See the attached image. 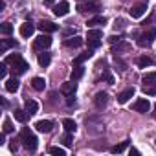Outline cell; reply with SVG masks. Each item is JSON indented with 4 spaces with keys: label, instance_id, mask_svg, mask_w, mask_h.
<instances>
[{
    "label": "cell",
    "instance_id": "obj_22",
    "mask_svg": "<svg viewBox=\"0 0 156 156\" xmlns=\"http://www.w3.org/2000/svg\"><path fill=\"white\" fill-rule=\"evenodd\" d=\"M141 81H143V87L156 83V72H149V73H145V75L141 77Z\"/></svg>",
    "mask_w": 156,
    "mask_h": 156
},
{
    "label": "cell",
    "instance_id": "obj_37",
    "mask_svg": "<svg viewBox=\"0 0 156 156\" xmlns=\"http://www.w3.org/2000/svg\"><path fill=\"white\" fill-rule=\"evenodd\" d=\"M17 59H20V55H19V53H15V55H8V57H6V62H11V64H13Z\"/></svg>",
    "mask_w": 156,
    "mask_h": 156
},
{
    "label": "cell",
    "instance_id": "obj_12",
    "mask_svg": "<svg viewBox=\"0 0 156 156\" xmlns=\"http://www.w3.org/2000/svg\"><path fill=\"white\" fill-rule=\"evenodd\" d=\"M33 31H35V26H33L31 22H24V24L20 26V35H22L24 39H30V37L33 35Z\"/></svg>",
    "mask_w": 156,
    "mask_h": 156
},
{
    "label": "cell",
    "instance_id": "obj_30",
    "mask_svg": "<svg viewBox=\"0 0 156 156\" xmlns=\"http://www.w3.org/2000/svg\"><path fill=\"white\" fill-rule=\"evenodd\" d=\"M61 143H62V145H66V147H70V145L73 143L72 132H66V134H62V136H61Z\"/></svg>",
    "mask_w": 156,
    "mask_h": 156
},
{
    "label": "cell",
    "instance_id": "obj_1",
    "mask_svg": "<svg viewBox=\"0 0 156 156\" xmlns=\"http://www.w3.org/2000/svg\"><path fill=\"white\" fill-rule=\"evenodd\" d=\"M19 141H22V145L28 149V151H35L37 149V136L28 129V127H24L22 130H20V134H19Z\"/></svg>",
    "mask_w": 156,
    "mask_h": 156
},
{
    "label": "cell",
    "instance_id": "obj_2",
    "mask_svg": "<svg viewBox=\"0 0 156 156\" xmlns=\"http://www.w3.org/2000/svg\"><path fill=\"white\" fill-rule=\"evenodd\" d=\"M156 39V28H149L147 31H143L140 37H138V46L141 48H149L152 44V41Z\"/></svg>",
    "mask_w": 156,
    "mask_h": 156
},
{
    "label": "cell",
    "instance_id": "obj_16",
    "mask_svg": "<svg viewBox=\"0 0 156 156\" xmlns=\"http://www.w3.org/2000/svg\"><path fill=\"white\" fill-rule=\"evenodd\" d=\"M75 88H77V85H75L73 81H70V83H64V85L61 87V92H62L64 96H70V94H75Z\"/></svg>",
    "mask_w": 156,
    "mask_h": 156
},
{
    "label": "cell",
    "instance_id": "obj_7",
    "mask_svg": "<svg viewBox=\"0 0 156 156\" xmlns=\"http://www.w3.org/2000/svg\"><path fill=\"white\" fill-rule=\"evenodd\" d=\"M145 11H147V4H145V2H140V4L132 6L129 13H130V17H132V19H140Z\"/></svg>",
    "mask_w": 156,
    "mask_h": 156
},
{
    "label": "cell",
    "instance_id": "obj_10",
    "mask_svg": "<svg viewBox=\"0 0 156 156\" xmlns=\"http://www.w3.org/2000/svg\"><path fill=\"white\" fill-rule=\"evenodd\" d=\"M107 101H108V96H107L105 92H98L96 98H94V103H96V107H98L99 110L107 107Z\"/></svg>",
    "mask_w": 156,
    "mask_h": 156
},
{
    "label": "cell",
    "instance_id": "obj_14",
    "mask_svg": "<svg viewBox=\"0 0 156 156\" xmlns=\"http://www.w3.org/2000/svg\"><path fill=\"white\" fill-rule=\"evenodd\" d=\"M103 24H107V19L101 17V15H96V17H92V19L87 22L88 28H96V26H103Z\"/></svg>",
    "mask_w": 156,
    "mask_h": 156
},
{
    "label": "cell",
    "instance_id": "obj_4",
    "mask_svg": "<svg viewBox=\"0 0 156 156\" xmlns=\"http://www.w3.org/2000/svg\"><path fill=\"white\" fill-rule=\"evenodd\" d=\"M50 44H51V37H50L48 33H42V35H39V37L35 39L33 48H35V50H46V48H50Z\"/></svg>",
    "mask_w": 156,
    "mask_h": 156
},
{
    "label": "cell",
    "instance_id": "obj_24",
    "mask_svg": "<svg viewBox=\"0 0 156 156\" xmlns=\"http://www.w3.org/2000/svg\"><path fill=\"white\" fill-rule=\"evenodd\" d=\"M94 53H92V50H88V51H85V53H81V55H77L75 59H73V64H83L87 59H90Z\"/></svg>",
    "mask_w": 156,
    "mask_h": 156
},
{
    "label": "cell",
    "instance_id": "obj_5",
    "mask_svg": "<svg viewBox=\"0 0 156 156\" xmlns=\"http://www.w3.org/2000/svg\"><path fill=\"white\" fill-rule=\"evenodd\" d=\"M132 108H134L136 112H141V114H147V112L151 110V103H149L147 99H143V98H140V99H136V101H134V105H132Z\"/></svg>",
    "mask_w": 156,
    "mask_h": 156
},
{
    "label": "cell",
    "instance_id": "obj_34",
    "mask_svg": "<svg viewBox=\"0 0 156 156\" xmlns=\"http://www.w3.org/2000/svg\"><path fill=\"white\" fill-rule=\"evenodd\" d=\"M87 42H88V48H90V50H96V48H99V46H101V41H92V39H87Z\"/></svg>",
    "mask_w": 156,
    "mask_h": 156
},
{
    "label": "cell",
    "instance_id": "obj_8",
    "mask_svg": "<svg viewBox=\"0 0 156 156\" xmlns=\"http://www.w3.org/2000/svg\"><path fill=\"white\" fill-rule=\"evenodd\" d=\"M37 28H39L42 33H53V31H57V30H59V26H57V24H53V22H50V20H42V22H39V24H37Z\"/></svg>",
    "mask_w": 156,
    "mask_h": 156
},
{
    "label": "cell",
    "instance_id": "obj_32",
    "mask_svg": "<svg viewBox=\"0 0 156 156\" xmlns=\"http://www.w3.org/2000/svg\"><path fill=\"white\" fill-rule=\"evenodd\" d=\"M48 152H50V154H55V156H64V154H66V151L61 149V147H50Z\"/></svg>",
    "mask_w": 156,
    "mask_h": 156
},
{
    "label": "cell",
    "instance_id": "obj_3",
    "mask_svg": "<svg viewBox=\"0 0 156 156\" xmlns=\"http://www.w3.org/2000/svg\"><path fill=\"white\" fill-rule=\"evenodd\" d=\"M79 13H99L101 9V4L96 2V0H92V2H85V4H79Z\"/></svg>",
    "mask_w": 156,
    "mask_h": 156
},
{
    "label": "cell",
    "instance_id": "obj_26",
    "mask_svg": "<svg viewBox=\"0 0 156 156\" xmlns=\"http://www.w3.org/2000/svg\"><path fill=\"white\" fill-rule=\"evenodd\" d=\"M87 39H92V41H101V39H103V31H101V30H88Z\"/></svg>",
    "mask_w": 156,
    "mask_h": 156
},
{
    "label": "cell",
    "instance_id": "obj_19",
    "mask_svg": "<svg viewBox=\"0 0 156 156\" xmlns=\"http://www.w3.org/2000/svg\"><path fill=\"white\" fill-rule=\"evenodd\" d=\"M9 48H17V42L13 39H2V44H0V51L6 53Z\"/></svg>",
    "mask_w": 156,
    "mask_h": 156
},
{
    "label": "cell",
    "instance_id": "obj_28",
    "mask_svg": "<svg viewBox=\"0 0 156 156\" xmlns=\"http://www.w3.org/2000/svg\"><path fill=\"white\" fill-rule=\"evenodd\" d=\"M15 119H17V121H20V123H24V121L28 119V112H26V110L17 108V110H15Z\"/></svg>",
    "mask_w": 156,
    "mask_h": 156
},
{
    "label": "cell",
    "instance_id": "obj_39",
    "mask_svg": "<svg viewBox=\"0 0 156 156\" xmlns=\"http://www.w3.org/2000/svg\"><path fill=\"white\" fill-rule=\"evenodd\" d=\"M108 41H110V44H116V42H119V41H121V37H119V35H112Z\"/></svg>",
    "mask_w": 156,
    "mask_h": 156
},
{
    "label": "cell",
    "instance_id": "obj_36",
    "mask_svg": "<svg viewBox=\"0 0 156 156\" xmlns=\"http://www.w3.org/2000/svg\"><path fill=\"white\" fill-rule=\"evenodd\" d=\"M13 130V125H11V121L9 119H4V132L8 134V132H11Z\"/></svg>",
    "mask_w": 156,
    "mask_h": 156
},
{
    "label": "cell",
    "instance_id": "obj_13",
    "mask_svg": "<svg viewBox=\"0 0 156 156\" xmlns=\"http://www.w3.org/2000/svg\"><path fill=\"white\" fill-rule=\"evenodd\" d=\"M35 127H37L39 132H50V130L53 129V123H51L50 119H41V121L35 123Z\"/></svg>",
    "mask_w": 156,
    "mask_h": 156
},
{
    "label": "cell",
    "instance_id": "obj_31",
    "mask_svg": "<svg viewBox=\"0 0 156 156\" xmlns=\"http://www.w3.org/2000/svg\"><path fill=\"white\" fill-rule=\"evenodd\" d=\"M0 31H2L4 35H11V33H13V26H11L9 22H4L2 26H0Z\"/></svg>",
    "mask_w": 156,
    "mask_h": 156
},
{
    "label": "cell",
    "instance_id": "obj_18",
    "mask_svg": "<svg viewBox=\"0 0 156 156\" xmlns=\"http://www.w3.org/2000/svg\"><path fill=\"white\" fill-rule=\"evenodd\" d=\"M62 127H64L66 132H75L77 130V123L73 119H70V118H64L62 119Z\"/></svg>",
    "mask_w": 156,
    "mask_h": 156
},
{
    "label": "cell",
    "instance_id": "obj_35",
    "mask_svg": "<svg viewBox=\"0 0 156 156\" xmlns=\"http://www.w3.org/2000/svg\"><path fill=\"white\" fill-rule=\"evenodd\" d=\"M6 64H8L6 61L0 64V77H2V79H6V73H8V66H6Z\"/></svg>",
    "mask_w": 156,
    "mask_h": 156
},
{
    "label": "cell",
    "instance_id": "obj_41",
    "mask_svg": "<svg viewBox=\"0 0 156 156\" xmlns=\"http://www.w3.org/2000/svg\"><path fill=\"white\" fill-rule=\"evenodd\" d=\"M129 154H130V156H138V154H140V151H138V149H130V151H129Z\"/></svg>",
    "mask_w": 156,
    "mask_h": 156
},
{
    "label": "cell",
    "instance_id": "obj_11",
    "mask_svg": "<svg viewBox=\"0 0 156 156\" xmlns=\"http://www.w3.org/2000/svg\"><path fill=\"white\" fill-rule=\"evenodd\" d=\"M83 75H85V66L73 64V70H72V73H70V79H72V81H77V79H81Z\"/></svg>",
    "mask_w": 156,
    "mask_h": 156
},
{
    "label": "cell",
    "instance_id": "obj_27",
    "mask_svg": "<svg viewBox=\"0 0 156 156\" xmlns=\"http://www.w3.org/2000/svg\"><path fill=\"white\" fill-rule=\"evenodd\" d=\"M50 61H51L50 53H46V51L39 53V64H41V66H48V64H50Z\"/></svg>",
    "mask_w": 156,
    "mask_h": 156
},
{
    "label": "cell",
    "instance_id": "obj_17",
    "mask_svg": "<svg viewBox=\"0 0 156 156\" xmlns=\"http://www.w3.org/2000/svg\"><path fill=\"white\" fill-rule=\"evenodd\" d=\"M37 110H39V105H37V101H33V99H28V101H26V112H28V116H35V114H37Z\"/></svg>",
    "mask_w": 156,
    "mask_h": 156
},
{
    "label": "cell",
    "instance_id": "obj_40",
    "mask_svg": "<svg viewBox=\"0 0 156 156\" xmlns=\"http://www.w3.org/2000/svg\"><path fill=\"white\" fill-rule=\"evenodd\" d=\"M4 143H6V132L0 134V145H4Z\"/></svg>",
    "mask_w": 156,
    "mask_h": 156
},
{
    "label": "cell",
    "instance_id": "obj_9",
    "mask_svg": "<svg viewBox=\"0 0 156 156\" xmlns=\"http://www.w3.org/2000/svg\"><path fill=\"white\" fill-rule=\"evenodd\" d=\"M28 68H30V66H28V62H26L22 57H20V59H17V61L13 62V72H15V73H19V75H20V73H24Z\"/></svg>",
    "mask_w": 156,
    "mask_h": 156
},
{
    "label": "cell",
    "instance_id": "obj_38",
    "mask_svg": "<svg viewBox=\"0 0 156 156\" xmlns=\"http://www.w3.org/2000/svg\"><path fill=\"white\" fill-rule=\"evenodd\" d=\"M66 105H68V107H72V105H75V98H73V94H70V96H66Z\"/></svg>",
    "mask_w": 156,
    "mask_h": 156
},
{
    "label": "cell",
    "instance_id": "obj_15",
    "mask_svg": "<svg viewBox=\"0 0 156 156\" xmlns=\"http://www.w3.org/2000/svg\"><path fill=\"white\" fill-rule=\"evenodd\" d=\"M132 96H134V88H127V90H123V92L118 96V103H121V105H123V103H127Z\"/></svg>",
    "mask_w": 156,
    "mask_h": 156
},
{
    "label": "cell",
    "instance_id": "obj_25",
    "mask_svg": "<svg viewBox=\"0 0 156 156\" xmlns=\"http://www.w3.org/2000/svg\"><path fill=\"white\" fill-rule=\"evenodd\" d=\"M151 64H154V59H152V57L143 55V57L138 59V66H140V68H147V66H151Z\"/></svg>",
    "mask_w": 156,
    "mask_h": 156
},
{
    "label": "cell",
    "instance_id": "obj_20",
    "mask_svg": "<svg viewBox=\"0 0 156 156\" xmlns=\"http://www.w3.org/2000/svg\"><path fill=\"white\" fill-rule=\"evenodd\" d=\"M6 90H8V92H11V94H13V92H17V90H19V79H15V77L8 79V81H6Z\"/></svg>",
    "mask_w": 156,
    "mask_h": 156
},
{
    "label": "cell",
    "instance_id": "obj_29",
    "mask_svg": "<svg viewBox=\"0 0 156 156\" xmlns=\"http://www.w3.org/2000/svg\"><path fill=\"white\" fill-rule=\"evenodd\" d=\"M127 145H129V141H121L119 145H114V147L110 149V152H112V154H119V152H123V151L127 149Z\"/></svg>",
    "mask_w": 156,
    "mask_h": 156
},
{
    "label": "cell",
    "instance_id": "obj_6",
    "mask_svg": "<svg viewBox=\"0 0 156 156\" xmlns=\"http://www.w3.org/2000/svg\"><path fill=\"white\" fill-rule=\"evenodd\" d=\"M68 11H70V4L66 2V0H62V2H59V4L53 6V15L55 17H64Z\"/></svg>",
    "mask_w": 156,
    "mask_h": 156
},
{
    "label": "cell",
    "instance_id": "obj_21",
    "mask_svg": "<svg viewBox=\"0 0 156 156\" xmlns=\"http://www.w3.org/2000/svg\"><path fill=\"white\" fill-rule=\"evenodd\" d=\"M31 87L35 88V90H44V87H46V81L42 79V77H33V79H31Z\"/></svg>",
    "mask_w": 156,
    "mask_h": 156
},
{
    "label": "cell",
    "instance_id": "obj_42",
    "mask_svg": "<svg viewBox=\"0 0 156 156\" xmlns=\"http://www.w3.org/2000/svg\"><path fill=\"white\" fill-rule=\"evenodd\" d=\"M44 4H48V6H51V4H53V0H44Z\"/></svg>",
    "mask_w": 156,
    "mask_h": 156
},
{
    "label": "cell",
    "instance_id": "obj_33",
    "mask_svg": "<svg viewBox=\"0 0 156 156\" xmlns=\"http://www.w3.org/2000/svg\"><path fill=\"white\" fill-rule=\"evenodd\" d=\"M143 92H145L147 96H156V83H152V85H147V87H143Z\"/></svg>",
    "mask_w": 156,
    "mask_h": 156
},
{
    "label": "cell",
    "instance_id": "obj_43",
    "mask_svg": "<svg viewBox=\"0 0 156 156\" xmlns=\"http://www.w3.org/2000/svg\"><path fill=\"white\" fill-rule=\"evenodd\" d=\"M154 118H156V114H154Z\"/></svg>",
    "mask_w": 156,
    "mask_h": 156
},
{
    "label": "cell",
    "instance_id": "obj_23",
    "mask_svg": "<svg viewBox=\"0 0 156 156\" xmlns=\"http://www.w3.org/2000/svg\"><path fill=\"white\" fill-rule=\"evenodd\" d=\"M83 42H85V41H83L81 37H73V39H66V42H64V44H66L68 48H79Z\"/></svg>",
    "mask_w": 156,
    "mask_h": 156
}]
</instances>
